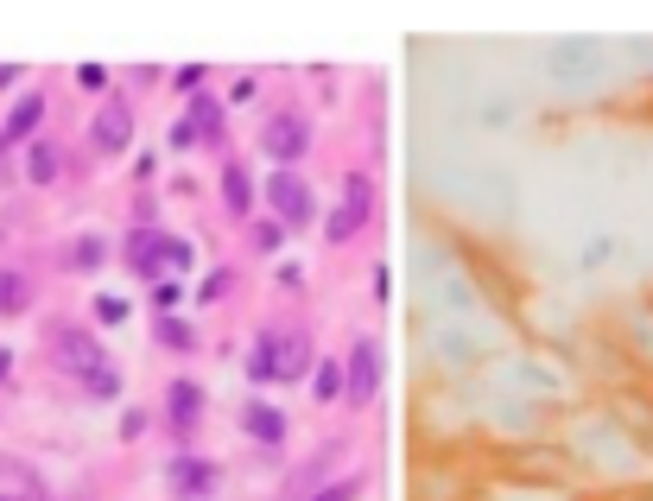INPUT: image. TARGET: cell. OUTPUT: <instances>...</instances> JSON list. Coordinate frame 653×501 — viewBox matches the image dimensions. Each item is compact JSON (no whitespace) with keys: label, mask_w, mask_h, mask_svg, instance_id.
<instances>
[{"label":"cell","mask_w":653,"mask_h":501,"mask_svg":"<svg viewBox=\"0 0 653 501\" xmlns=\"http://www.w3.org/2000/svg\"><path fill=\"white\" fill-rule=\"evenodd\" d=\"M0 501H7V496H0Z\"/></svg>","instance_id":"30"},{"label":"cell","mask_w":653,"mask_h":501,"mask_svg":"<svg viewBox=\"0 0 653 501\" xmlns=\"http://www.w3.org/2000/svg\"><path fill=\"white\" fill-rule=\"evenodd\" d=\"M222 292H229V267H217V273L204 280V292H197V298H222Z\"/></svg>","instance_id":"25"},{"label":"cell","mask_w":653,"mask_h":501,"mask_svg":"<svg viewBox=\"0 0 653 501\" xmlns=\"http://www.w3.org/2000/svg\"><path fill=\"white\" fill-rule=\"evenodd\" d=\"M102 260H109V248H102V235H83V242L71 248V267H102Z\"/></svg>","instance_id":"20"},{"label":"cell","mask_w":653,"mask_h":501,"mask_svg":"<svg viewBox=\"0 0 653 501\" xmlns=\"http://www.w3.org/2000/svg\"><path fill=\"white\" fill-rule=\"evenodd\" d=\"M159 343H165V350H197V330H190V323H178V318H159Z\"/></svg>","instance_id":"18"},{"label":"cell","mask_w":653,"mask_h":501,"mask_svg":"<svg viewBox=\"0 0 653 501\" xmlns=\"http://www.w3.org/2000/svg\"><path fill=\"white\" fill-rule=\"evenodd\" d=\"M76 83H83V89H102V83H109V71H102V64H83V71H76Z\"/></svg>","instance_id":"26"},{"label":"cell","mask_w":653,"mask_h":501,"mask_svg":"<svg viewBox=\"0 0 653 501\" xmlns=\"http://www.w3.org/2000/svg\"><path fill=\"white\" fill-rule=\"evenodd\" d=\"M374 394H381V343L374 337H356L349 356H343V400L349 406H368Z\"/></svg>","instance_id":"3"},{"label":"cell","mask_w":653,"mask_h":501,"mask_svg":"<svg viewBox=\"0 0 653 501\" xmlns=\"http://www.w3.org/2000/svg\"><path fill=\"white\" fill-rule=\"evenodd\" d=\"M89 140H96V152H102V159H121V152H127V140H134V114H127V102H102L96 127H89Z\"/></svg>","instance_id":"8"},{"label":"cell","mask_w":653,"mask_h":501,"mask_svg":"<svg viewBox=\"0 0 653 501\" xmlns=\"http://www.w3.org/2000/svg\"><path fill=\"white\" fill-rule=\"evenodd\" d=\"M38 121H45V96H20V108H13V114H7V127H0V146L26 140Z\"/></svg>","instance_id":"13"},{"label":"cell","mask_w":653,"mask_h":501,"mask_svg":"<svg viewBox=\"0 0 653 501\" xmlns=\"http://www.w3.org/2000/svg\"><path fill=\"white\" fill-rule=\"evenodd\" d=\"M280 242H286V229H280V222H260V229H255V248L260 254H273Z\"/></svg>","instance_id":"22"},{"label":"cell","mask_w":653,"mask_h":501,"mask_svg":"<svg viewBox=\"0 0 653 501\" xmlns=\"http://www.w3.org/2000/svg\"><path fill=\"white\" fill-rule=\"evenodd\" d=\"M204 76H210L204 64H190V71H178V89H190V96H197V83H204Z\"/></svg>","instance_id":"27"},{"label":"cell","mask_w":653,"mask_h":501,"mask_svg":"<svg viewBox=\"0 0 653 501\" xmlns=\"http://www.w3.org/2000/svg\"><path fill=\"white\" fill-rule=\"evenodd\" d=\"M83 388H89V400H114V394H121V375H114L109 362H102L96 375H83Z\"/></svg>","instance_id":"19"},{"label":"cell","mask_w":653,"mask_h":501,"mask_svg":"<svg viewBox=\"0 0 653 501\" xmlns=\"http://www.w3.org/2000/svg\"><path fill=\"white\" fill-rule=\"evenodd\" d=\"M267 368H273V381H305L311 375V337L305 330H292V337L267 330Z\"/></svg>","instance_id":"5"},{"label":"cell","mask_w":653,"mask_h":501,"mask_svg":"<svg viewBox=\"0 0 653 501\" xmlns=\"http://www.w3.org/2000/svg\"><path fill=\"white\" fill-rule=\"evenodd\" d=\"M260 146L280 159V172H292V159H305V146H311V114H305V108H280V114H267Z\"/></svg>","instance_id":"1"},{"label":"cell","mask_w":653,"mask_h":501,"mask_svg":"<svg viewBox=\"0 0 653 501\" xmlns=\"http://www.w3.org/2000/svg\"><path fill=\"white\" fill-rule=\"evenodd\" d=\"M165 406H172V431H178V438H190V431H197V419H204V388H197V381H172V388H165Z\"/></svg>","instance_id":"11"},{"label":"cell","mask_w":653,"mask_h":501,"mask_svg":"<svg viewBox=\"0 0 653 501\" xmlns=\"http://www.w3.org/2000/svg\"><path fill=\"white\" fill-rule=\"evenodd\" d=\"M368 216H374V179H368V172H349V184H343V204H336V210H330V222H324L330 242H336V248H343V242H356Z\"/></svg>","instance_id":"2"},{"label":"cell","mask_w":653,"mask_h":501,"mask_svg":"<svg viewBox=\"0 0 653 501\" xmlns=\"http://www.w3.org/2000/svg\"><path fill=\"white\" fill-rule=\"evenodd\" d=\"M311 388H318V400H343V362H318Z\"/></svg>","instance_id":"17"},{"label":"cell","mask_w":653,"mask_h":501,"mask_svg":"<svg viewBox=\"0 0 653 501\" xmlns=\"http://www.w3.org/2000/svg\"><path fill=\"white\" fill-rule=\"evenodd\" d=\"M210 140H222V108L210 102L204 89H197V96H190V114L172 127V146H178V152H190V146H210Z\"/></svg>","instance_id":"7"},{"label":"cell","mask_w":653,"mask_h":501,"mask_svg":"<svg viewBox=\"0 0 653 501\" xmlns=\"http://www.w3.org/2000/svg\"><path fill=\"white\" fill-rule=\"evenodd\" d=\"M190 260H197V248H190V242H178V235H172V242H165V267H190Z\"/></svg>","instance_id":"24"},{"label":"cell","mask_w":653,"mask_h":501,"mask_svg":"<svg viewBox=\"0 0 653 501\" xmlns=\"http://www.w3.org/2000/svg\"><path fill=\"white\" fill-rule=\"evenodd\" d=\"M26 179H33V184H51V179H58V146H51V140H33V146H26Z\"/></svg>","instance_id":"16"},{"label":"cell","mask_w":653,"mask_h":501,"mask_svg":"<svg viewBox=\"0 0 653 501\" xmlns=\"http://www.w3.org/2000/svg\"><path fill=\"white\" fill-rule=\"evenodd\" d=\"M217 482H222V469L210 464V457H172V464H165V489L184 496V501H210Z\"/></svg>","instance_id":"6"},{"label":"cell","mask_w":653,"mask_h":501,"mask_svg":"<svg viewBox=\"0 0 653 501\" xmlns=\"http://www.w3.org/2000/svg\"><path fill=\"white\" fill-rule=\"evenodd\" d=\"M7 375H13V356H7V350H0V381H7Z\"/></svg>","instance_id":"29"},{"label":"cell","mask_w":653,"mask_h":501,"mask_svg":"<svg viewBox=\"0 0 653 501\" xmlns=\"http://www.w3.org/2000/svg\"><path fill=\"white\" fill-rule=\"evenodd\" d=\"M242 426L255 431L260 444H286V419L273 406H242Z\"/></svg>","instance_id":"14"},{"label":"cell","mask_w":653,"mask_h":501,"mask_svg":"<svg viewBox=\"0 0 653 501\" xmlns=\"http://www.w3.org/2000/svg\"><path fill=\"white\" fill-rule=\"evenodd\" d=\"M33 305V280L26 273H0V318H20Z\"/></svg>","instance_id":"15"},{"label":"cell","mask_w":653,"mask_h":501,"mask_svg":"<svg viewBox=\"0 0 653 501\" xmlns=\"http://www.w3.org/2000/svg\"><path fill=\"white\" fill-rule=\"evenodd\" d=\"M267 204H273V216H280V229H305V222L318 216V197H311V184L298 179V172H273Z\"/></svg>","instance_id":"4"},{"label":"cell","mask_w":653,"mask_h":501,"mask_svg":"<svg viewBox=\"0 0 653 501\" xmlns=\"http://www.w3.org/2000/svg\"><path fill=\"white\" fill-rule=\"evenodd\" d=\"M165 242H172L165 229H134L127 248H121V260H127L140 280H159V273H165Z\"/></svg>","instance_id":"9"},{"label":"cell","mask_w":653,"mask_h":501,"mask_svg":"<svg viewBox=\"0 0 653 501\" xmlns=\"http://www.w3.org/2000/svg\"><path fill=\"white\" fill-rule=\"evenodd\" d=\"M222 204H229V216H248L255 210V179H248V166H222Z\"/></svg>","instance_id":"12"},{"label":"cell","mask_w":653,"mask_h":501,"mask_svg":"<svg viewBox=\"0 0 653 501\" xmlns=\"http://www.w3.org/2000/svg\"><path fill=\"white\" fill-rule=\"evenodd\" d=\"M356 489H362V476H349V482H324L311 501H356Z\"/></svg>","instance_id":"21"},{"label":"cell","mask_w":653,"mask_h":501,"mask_svg":"<svg viewBox=\"0 0 653 501\" xmlns=\"http://www.w3.org/2000/svg\"><path fill=\"white\" fill-rule=\"evenodd\" d=\"M178 298H184V286H178V280H159V286H152V305H159V311H172Z\"/></svg>","instance_id":"23"},{"label":"cell","mask_w":653,"mask_h":501,"mask_svg":"<svg viewBox=\"0 0 653 501\" xmlns=\"http://www.w3.org/2000/svg\"><path fill=\"white\" fill-rule=\"evenodd\" d=\"M58 362H64V368H71L76 381H83V375H96V368H102V350H96V337H89V330H76V323H64V330H58Z\"/></svg>","instance_id":"10"},{"label":"cell","mask_w":653,"mask_h":501,"mask_svg":"<svg viewBox=\"0 0 653 501\" xmlns=\"http://www.w3.org/2000/svg\"><path fill=\"white\" fill-rule=\"evenodd\" d=\"M13 76H20V64H0V89H7V83H13Z\"/></svg>","instance_id":"28"}]
</instances>
